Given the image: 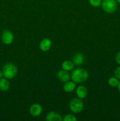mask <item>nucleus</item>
I'll return each mask as SVG.
<instances>
[{
  "label": "nucleus",
  "instance_id": "17",
  "mask_svg": "<svg viewBox=\"0 0 120 121\" xmlns=\"http://www.w3.org/2000/svg\"><path fill=\"white\" fill-rule=\"evenodd\" d=\"M89 4L93 7H98L101 6L102 0H88Z\"/></svg>",
  "mask_w": 120,
  "mask_h": 121
},
{
  "label": "nucleus",
  "instance_id": "6",
  "mask_svg": "<svg viewBox=\"0 0 120 121\" xmlns=\"http://www.w3.org/2000/svg\"><path fill=\"white\" fill-rule=\"evenodd\" d=\"M42 112V107L38 104H34L29 108V113L34 117L40 116Z\"/></svg>",
  "mask_w": 120,
  "mask_h": 121
},
{
  "label": "nucleus",
  "instance_id": "8",
  "mask_svg": "<svg viewBox=\"0 0 120 121\" xmlns=\"http://www.w3.org/2000/svg\"><path fill=\"white\" fill-rule=\"evenodd\" d=\"M45 119L47 121H62L63 118L58 112L55 111H51L47 115Z\"/></svg>",
  "mask_w": 120,
  "mask_h": 121
},
{
  "label": "nucleus",
  "instance_id": "11",
  "mask_svg": "<svg viewBox=\"0 0 120 121\" xmlns=\"http://www.w3.org/2000/svg\"><path fill=\"white\" fill-rule=\"evenodd\" d=\"M72 61L74 63V65L76 66H81L84 63L85 57L83 54L81 53H76L74 54L72 59Z\"/></svg>",
  "mask_w": 120,
  "mask_h": 121
},
{
  "label": "nucleus",
  "instance_id": "12",
  "mask_svg": "<svg viewBox=\"0 0 120 121\" xmlns=\"http://www.w3.org/2000/svg\"><path fill=\"white\" fill-rule=\"evenodd\" d=\"M76 89V83L74 82L68 81L64 83V85L63 86V89L65 92L67 93H70L73 92L74 90Z\"/></svg>",
  "mask_w": 120,
  "mask_h": 121
},
{
  "label": "nucleus",
  "instance_id": "22",
  "mask_svg": "<svg viewBox=\"0 0 120 121\" xmlns=\"http://www.w3.org/2000/svg\"><path fill=\"white\" fill-rule=\"evenodd\" d=\"M116 1L117 2V3L120 4V0H116Z\"/></svg>",
  "mask_w": 120,
  "mask_h": 121
},
{
  "label": "nucleus",
  "instance_id": "3",
  "mask_svg": "<svg viewBox=\"0 0 120 121\" xmlns=\"http://www.w3.org/2000/svg\"><path fill=\"white\" fill-rule=\"evenodd\" d=\"M102 9L108 14H112L117 9L118 3L116 0H102Z\"/></svg>",
  "mask_w": 120,
  "mask_h": 121
},
{
  "label": "nucleus",
  "instance_id": "9",
  "mask_svg": "<svg viewBox=\"0 0 120 121\" xmlns=\"http://www.w3.org/2000/svg\"><path fill=\"white\" fill-rule=\"evenodd\" d=\"M57 78L59 80H60L62 82H66L69 81L71 79V75L68 72L64 70H60L57 73Z\"/></svg>",
  "mask_w": 120,
  "mask_h": 121
},
{
  "label": "nucleus",
  "instance_id": "2",
  "mask_svg": "<svg viewBox=\"0 0 120 121\" xmlns=\"http://www.w3.org/2000/svg\"><path fill=\"white\" fill-rule=\"evenodd\" d=\"M2 72L4 78L8 79H12L17 74L18 69L14 64L8 63L2 67Z\"/></svg>",
  "mask_w": 120,
  "mask_h": 121
},
{
  "label": "nucleus",
  "instance_id": "15",
  "mask_svg": "<svg viewBox=\"0 0 120 121\" xmlns=\"http://www.w3.org/2000/svg\"><path fill=\"white\" fill-rule=\"evenodd\" d=\"M119 82H120V80L118 79H117L116 77H111V78H109L108 79V84L111 87H117L119 83Z\"/></svg>",
  "mask_w": 120,
  "mask_h": 121
},
{
  "label": "nucleus",
  "instance_id": "19",
  "mask_svg": "<svg viewBox=\"0 0 120 121\" xmlns=\"http://www.w3.org/2000/svg\"><path fill=\"white\" fill-rule=\"evenodd\" d=\"M115 59L116 63H117L119 66H120V52H118V53H116V55H115Z\"/></svg>",
  "mask_w": 120,
  "mask_h": 121
},
{
  "label": "nucleus",
  "instance_id": "4",
  "mask_svg": "<svg viewBox=\"0 0 120 121\" xmlns=\"http://www.w3.org/2000/svg\"><path fill=\"white\" fill-rule=\"evenodd\" d=\"M69 108L74 113H80L84 110V103L80 98H74L69 104Z\"/></svg>",
  "mask_w": 120,
  "mask_h": 121
},
{
  "label": "nucleus",
  "instance_id": "20",
  "mask_svg": "<svg viewBox=\"0 0 120 121\" xmlns=\"http://www.w3.org/2000/svg\"><path fill=\"white\" fill-rule=\"evenodd\" d=\"M3 74H2V70H0V79H1L2 78H3Z\"/></svg>",
  "mask_w": 120,
  "mask_h": 121
},
{
  "label": "nucleus",
  "instance_id": "1",
  "mask_svg": "<svg viewBox=\"0 0 120 121\" xmlns=\"http://www.w3.org/2000/svg\"><path fill=\"white\" fill-rule=\"evenodd\" d=\"M89 74L87 70L82 68H77L73 70L71 74V79L75 83H81L88 79Z\"/></svg>",
  "mask_w": 120,
  "mask_h": 121
},
{
  "label": "nucleus",
  "instance_id": "5",
  "mask_svg": "<svg viewBox=\"0 0 120 121\" xmlns=\"http://www.w3.org/2000/svg\"><path fill=\"white\" fill-rule=\"evenodd\" d=\"M1 41L5 45H10L12 43L14 40V34L8 30H5L2 31L1 35Z\"/></svg>",
  "mask_w": 120,
  "mask_h": 121
},
{
  "label": "nucleus",
  "instance_id": "16",
  "mask_svg": "<svg viewBox=\"0 0 120 121\" xmlns=\"http://www.w3.org/2000/svg\"><path fill=\"white\" fill-rule=\"evenodd\" d=\"M63 121H76L77 118L73 114H67L63 117Z\"/></svg>",
  "mask_w": 120,
  "mask_h": 121
},
{
  "label": "nucleus",
  "instance_id": "10",
  "mask_svg": "<svg viewBox=\"0 0 120 121\" xmlns=\"http://www.w3.org/2000/svg\"><path fill=\"white\" fill-rule=\"evenodd\" d=\"M76 95L78 98L81 99H85L88 94V90L85 86L80 85L76 88Z\"/></svg>",
  "mask_w": 120,
  "mask_h": 121
},
{
  "label": "nucleus",
  "instance_id": "7",
  "mask_svg": "<svg viewBox=\"0 0 120 121\" xmlns=\"http://www.w3.org/2000/svg\"><path fill=\"white\" fill-rule=\"evenodd\" d=\"M40 48L42 52H47L50 50L52 46V41L48 38H44L40 43Z\"/></svg>",
  "mask_w": 120,
  "mask_h": 121
},
{
  "label": "nucleus",
  "instance_id": "13",
  "mask_svg": "<svg viewBox=\"0 0 120 121\" xmlns=\"http://www.w3.org/2000/svg\"><path fill=\"white\" fill-rule=\"evenodd\" d=\"M10 87L9 79L5 78H2L0 79V91L2 92H7Z\"/></svg>",
  "mask_w": 120,
  "mask_h": 121
},
{
  "label": "nucleus",
  "instance_id": "18",
  "mask_svg": "<svg viewBox=\"0 0 120 121\" xmlns=\"http://www.w3.org/2000/svg\"><path fill=\"white\" fill-rule=\"evenodd\" d=\"M114 76L120 80V66L116 67L114 70Z\"/></svg>",
  "mask_w": 120,
  "mask_h": 121
},
{
  "label": "nucleus",
  "instance_id": "14",
  "mask_svg": "<svg viewBox=\"0 0 120 121\" xmlns=\"http://www.w3.org/2000/svg\"><path fill=\"white\" fill-rule=\"evenodd\" d=\"M74 66H75V65L73 63V61L69 60L64 61L62 62V65H61L62 69L67 71V72H70V71L72 70L74 68Z\"/></svg>",
  "mask_w": 120,
  "mask_h": 121
},
{
  "label": "nucleus",
  "instance_id": "21",
  "mask_svg": "<svg viewBox=\"0 0 120 121\" xmlns=\"http://www.w3.org/2000/svg\"><path fill=\"white\" fill-rule=\"evenodd\" d=\"M117 87H118V89L119 92H120V82H119V83H118V85Z\"/></svg>",
  "mask_w": 120,
  "mask_h": 121
}]
</instances>
